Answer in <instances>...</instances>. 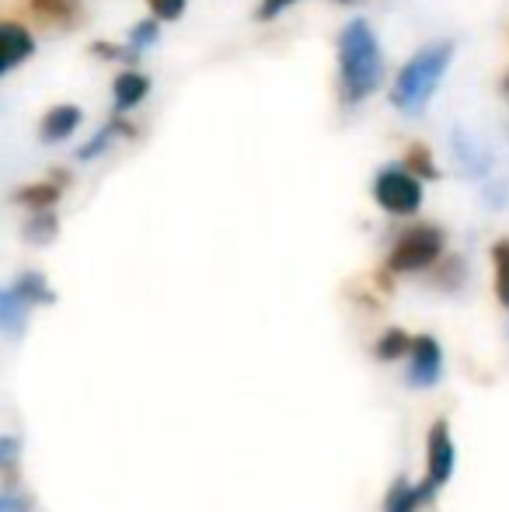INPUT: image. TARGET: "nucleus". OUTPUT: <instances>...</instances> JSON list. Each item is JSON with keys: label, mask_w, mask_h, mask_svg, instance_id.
Here are the masks:
<instances>
[{"label": "nucleus", "mask_w": 509, "mask_h": 512, "mask_svg": "<svg viewBox=\"0 0 509 512\" xmlns=\"http://www.w3.org/2000/svg\"><path fill=\"white\" fill-rule=\"evenodd\" d=\"M384 81V56L370 21L353 18L339 35V98L346 108L363 105Z\"/></svg>", "instance_id": "obj_1"}, {"label": "nucleus", "mask_w": 509, "mask_h": 512, "mask_svg": "<svg viewBox=\"0 0 509 512\" xmlns=\"http://www.w3.org/2000/svg\"><path fill=\"white\" fill-rule=\"evenodd\" d=\"M450 56H454V42H433V46L419 49L412 60L401 67L398 81L391 88V105L401 112H422V105L433 98L440 77L447 74Z\"/></svg>", "instance_id": "obj_2"}, {"label": "nucleus", "mask_w": 509, "mask_h": 512, "mask_svg": "<svg viewBox=\"0 0 509 512\" xmlns=\"http://www.w3.org/2000/svg\"><path fill=\"white\" fill-rule=\"evenodd\" d=\"M443 255V230L433 223H419L408 227L405 234L394 241L391 255H387V272H422L433 269Z\"/></svg>", "instance_id": "obj_3"}, {"label": "nucleus", "mask_w": 509, "mask_h": 512, "mask_svg": "<svg viewBox=\"0 0 509 512\" xmlns=\"http://www.w3.org/2000/svg\"><path fill=\"white\" fill-rule=\"evenodd\" d=\"M374 199L387 213L412 216L415 209L422 206V185L405 164H401V168H384L381 175L374 178Z\"/></svg>", "instance_id": "obj_4"}, {"label": "nucleus", "mask_w": 509, "mask_h": 512, "mask_svg": "<svg viewBox=\"0 0 509 512\" xmlns=\"http://www.w3.org/2000/svg\"><path fill=\"white\" fill-rule=\"evenodd\" d=\"M454 460L457 453H454V439H450V425L447 418H440V422H433L426 439V478L436 488H443L450 481V474H454Z\"/></svg>", "instance_id": "obj_5"}, {"label": "nucleus", "mask_w": 509, "mask_h": 512, "mask_svg": "<svg viewBox=\"0 0 509 512\" xmlns=\"http://www.w3.org/2000/svg\"><path fill=\"white\" fill-rule=\"evenodd\" d=\"M408 380L415 387H433L440 380V370H443V352H440V342L433 335H419L412 338V349H408Z\"/></svg>", "instance_id": "obj_6"}, {"label": "nucleus", "mask_w": 509, "mask_h": 512, "mask_svg": "<svg viewBox=\"0 0 509 512\" xmlns=\"http://www.w3.org/2000/svg\"><path fill=\"white\" fill-rule=\"evenodd\" d=\"M32 53H35V39L28 32V25L0 18V77L11 74L14 67H21Z\"/></svg>", "instance_id": "obj_7"}, {"label": "nucleus", "mask_w": 509, "mask_h": 512, "mask_svg": "<svg viewBox=\"0 0 509 512\" xmlns=\"http://www.w3.org/2000/svg\"><path fill=\"white\" fill-rule=\"evenodd\" d=\"M21 7L42 28H74L84 14V0H25Z\"/></svg>", "instance_id": "obj_8"}, {"label": "nucleus", "mask_w": 509, "mask_h": 512, "mask_svg": "<svg viewBox=\"0 0 509 512\" xmlns=\"http://www.w3.org/2000/svg\"><path fill=\"white\" fill-rule=\"evenodd\" d=\"M77 126H81V108L77 105H53L39 122V140L42 143L70 140Z\"/></svg>", "instance_id": "obj_9"}, {"label": "nucleus", "mask_w": 509, "mask_h": 512, "mask_svg": "<svg viewBox=\"0 0 509 512\" xmlns=\"http://www.w3.org/2000/svg\"><path fill=\"white\" fill-rule=\"evenodd\" d=\"M436 492L433 481H419V485H412V481H394V488L387 492V502H384V512H419L422 502H429Z\"/></svg>", "instance_id": "obj_10"}, {"label": "nucleus", "mask_w": 509, "mask_h": 512, "mask_svg": "<svg viewBox=\"0 0 509 512\" xmlns=\"http://www.w3.org/2000/svg\"><path fill=\"white\" fill-rule=\"evenodd\" d=\"M150 95V77L140 70H123L112 84V98H116V112H129Z\"/></svg>", "instance_id": "obj_11"}, {"label": "nucleus", "mask_w": 509, "mask_h": 512, "mask_svg": "<svg viewBox=\"0 0 509 512\" xmlns=\"http://www.w3.org/2000/svg\"><path fill=\"white\" fill-rule=\"evenodd\" d=\"M116 136H136V126H129V122L123 119V112L112 115V119L105 122V126L98 129V133L91 136V140L84 143L81 150H77V157H81V161H95V157L102 154V150L109 147V143L116 140Z\"/></svg>", "instance_id": "obj_12"}, {"label": "nucleus", "mask_w": 509, "mask_h": 512, "mask_svg": "<svg viewBox=\"0 0 509 512\" xmlns=\"http://www.w3.org/2000/svg\"><path fill=\"white\" fill-rule=\"evenodd\" d=\"M60 192H63V185L53 182V178H46V182H32V185H25V189H18L14 199L28 209H53L60 203Z\"/></svg>", "instance_id": "obj_13"}, {"label": "nucleus", "mask_w": 509, "mask_h": 512, "mask_svg": "<svg viewBox=\"0 0 509 512\" xmlns=\"http://www.w3.org/2000/svg\"><path fill=\"white\" fill-rule=\"evenodd\" d=\"M25 317H28L25 300H21L14 290H0V331L18 335V331L25 328Z\"/></svg>", "instance_id": "obj_14"}, {"label": "nucleus", "mask_w": 509, "mask_h": 512, "mask_svg": "<svg viewBox=\"0 0 509 512\" xmlns=\"http://www.w3.org/2000/svg\"><path fill=\"white\" fill-rule=\"evenodd\" d=\"M14 293H18L21 300H25L28 307H35V304H53V290L46 286V279L39 276V272H21L18 279H14V286H11Z\"/></svg>", "instance_id": "obj_15"}, {"label": "nucleus", "mask_w": 509, "mask_h": 512, "mask_svg": "<svg viewBox=\"0 0 509 512\" xmlns=\"http://www.w3.org/2000/svg\"><path fill=\"white\" fill-rule=\"evenodd\" d=\"M408 349H412V338H408L401 328H391V331H384V335L377 338L374 356L381 359V363H394V359L408 356Z\"/></svg>", "instance_id": "obj_16"}, {"label": "nucleus", "mask_w": 509, "mask_h": 512, "mask_svg": "<svg viewBox=\"0 0 509 512\" xmlns=\"http://www.w3.org/2000/svg\"><path fill=\"white\" fill-rule=\"evenodd\" d=\"M56 227H60V223H56L53 209H35V216L25 223V237L32 244H49L56 237Z\"/></svg>", "instance_id": "obj_17"}, {"label": "nucleus", "mask_w": 509, "mask_h": 512, "mask_svg": "<svg viewBox=\"0 0 509 512\" xmlns=\"http://www.w3.org/2000/svg\"><path fill=\"white\" fill-rule=\"evenodd\" d=\"M405 164L408 171H412L415 178H436L440 171H436V161H433V154H429V147L426 143H412V147L405 150Z\"/></svg>", "instance_id": "obj_18"}, {"label": "nucleus", "mask_w": 509, "mask_h": 512, "mask_svg": "<svg viewBox=\"0 0 509 512\" xmlns=\"http://www.w3.org/2000/svg\"><path fill=\"white\" fill-rule=\"evenodd\" d=\"M492 258H496V297L499 304L509 307V241H499L492 248Z\"/></svg>", "instance_id": "obj_19"}, {"label": "nucleus", "mask_w": 509, "mask_h": 512, "mask_svg": "<svg viewBox=\"0 0 509 512\" xmlns=\"http://www.w3.org/2000/svg\"><path fill=\"white\" fill-rule=\"evenodd\" d=\"M157 35H161V21H157V18H143V21H136V25L129 28V46H133L136 53H143L147 46H154Z\"/></svg>", "instance_id": "obj_20"}, {"label": "nucleus", "mask_w": 509, "mask_h": 512, "mask_svg": "<svg viewBox=\"0 0 509 512\" xmlns=\"http://www.w3.org/2000/svg\"><path fill=\"white\" fill-rule=\"evenodd\" d=\"M91 56H98V60H109V63H133L136 56V49L129 46H119V42H91Z\"/></svg>", "instance_id": "obj_21"}, {"label": "nucleus", "mask_w": 509, "mask_h": 512, "mask_svg": "<svg viewBox=\"0 0 509 512\" xmlns=\"http://www.w3.org/2000/svg\"><path fill=\"white\" fill-rule=\"evenodd\" d=\"M18 457H21V443L14 436H0V471L11 478L14 467H18Z\"/></svg>", "instance_id": "obj_22"}, {"label": "nucleus", "mask_w": 509, "mask_h": 512, "mask_svg": "<svg viewBox=\"0 0 509 512\" xmlns=\"http://www.w3.org/2000/svg\"><path fill=\"white\" fill-rule=\"evenodd\" d=\"M157 21H178L185 14V0H147Z\"/></svg>", "instance_id": "obj_23"}, {"label": "nucleus", "mask_w": 509, "mask_h": 512, "mask_svg": "<svg viewBox=\"0 0 509 512\" xmlns=\"http://www.w3.org/2000/svg\"><path fill=\"white\" fill-rule=\"evenodd\" d=\"M0 512H32V499L21 492H0Z\"/></svg>", "instance_id": "obj_24"}, {"label": "nucleus", "mask_w": 509, "mask_h": 512, "mask_svg": "<svg viewBox=\"0 0 509 512\" xmlns=\"http://www.w3.org/2000/svg\"><path fill=\"white\" fill-rule=\"evenodd\" d=\"M290 4H297V0H262V4H258V11H255V18L258 21H272L276 14H283Z\"/></svg>", "instance_id": "obj_25"}, {"label": "nucleus", "mask_w": 509, "mask_h": 512, "mask_svg": "<svg viewBox=\"0 0 509 512\" xmlns=\"http://www.w3.org/2000/svg\"><path fill=\"white\" fill-rule=\"evenodd\" d=\"M339 4H353V0H339Z\"/></svg>", "instance_id": "obj_26"}]
</instances>
